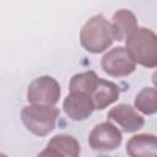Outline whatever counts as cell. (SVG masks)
I'll return each mask as SVG.
<instances>
[{"label":"cell","instance_id":"5","mask_svg":"<svg viewBox=\"0 0 157 157\" xmlns=\"http://www.w3.org/2000/svg\"><path fill=\"white\" fill-rule=\"evenodd\" d=\"M101 65L105 74L114 77L128 76L136 69V64L124 47H115L105 53L101 60Z\"/></svg>","mask_w":157,"mask_h":157},{"label":"cell","instance_id":"10","mask_svg":"<svg viewBox=\"0 0 157 157\" xmlns=\"http://www.w3.org/2000/svg\"><path fill=\"white\" fill-rule=\"evenodd\" d=\"M119 96H120L119 87L114 82L107 81L103 78H98L90 97L93 102L94 109L102 110V109L107 108L108 105L113 104L114 102H117Z\"/></svg>","mask_w":157,"mask_h":157},{"label":"cell","instance_id":"4","mask_svg":"<svg viewBox=\"0 0 157 157\" xmlns=\"http://www.w3.org/2000/svg\"><path fill=\"white\" fill-rule=\"evenodd\" d=\"M60 85L52 76L34 78L27 90V101L32 104L54 105L60 98Z\"/></svg>","mask_w":157,"mask_h":157},{"label":"cell","instance_id":"3","mask_svg":"<svg viewBox=\"0 0 157 157\" xmlns=\"http://www.w3.org/2000/svg\"><path fill=\"white\" fill-rule=\"evenodd\" d=\"M59 110L54 105L31 104L23 107L21 119L25 126L37 136L48 135L55 126Z\"/></svg>","mask_w":157,"mask_h":157},{"label":"cell","instance_id":"2","mask_svg":"<svg viewBox=\"0 0 157 157\" xmlns=\"http://www.w3.org/2000/svg\"><path fill=\"white\" fill-rule=\"evenodd\" d=\"M113 40L110 22H108L102 15L92 16L80 31L81 45L90 53L97 54L104 52L112 45Z\"/></svg>","mask_w":157,"mask_h":157},{"label":"cell","instance_id":"12","mask_svg":"<svg viewBox=\"0 0 157 157\" xmlns=\"http://www.w3.org/2000/svg\"><path fill=\"white\" fill-rule=\"evenodd\" d=\"M112 33L114 40H124L132 31L137 28V20L130 10H119L112 18Z\"/></svg>","mask_w":157,"mask_h":157},{"label":"cell","instance_id":"7","mask_svg":"<svg viewBox=\"0 0 157 157\" xmlns=\"http://www.w3.org/2000/svg\"><path fill=\"white\" fill-rule=\"evenodd\" d=\"M80 152V144L74 136L60 134L52 137L47 147L37 157H78Z\"/></svg>","mask_w":157,"mask_h":157},{"label":"cell","instance_id":"13","mask_svg":"<svg viewBox=\"0 0 157 157\" xmlns=\"http://www.w3.org/2000/svg\"><path fill=\"white\" fill-rule=\"evenodd\" d=\"M98 78L99 77L94 71L76 74L71 77V81H70V85H69L70 92H82L91 96V92L94 88Z\"/></svg>","mask_w":157,"mask_h":157},{"label":"cell","instance_id":"16","mask_svg":"<svg viewBox=\"0 0 157 157\" xmlns=\"http://www.w3.org/2000/svg\"><path fill=\"white\" fill-rule=\"evenodd\" d=\"M98 157H114V156H98Z\"/></svg>","mask_w":157,"mask_h":157},{"label":"cell","instance_id":"6","mask_svg":"<svg viewBox=\"0 0 157 157\" xmlns=\"http://www.w3.org/2000/svg\"><path fill=\"white\" fill-rule=\"evenodd\" d=\"M88 142L94 151H112L121 144V132L110 121H104L92 129Z\"/></svg>","mask_w":157,"mask_h":157},{"label":"cell","instance_id":"11","mask_svg":"<svg viewBox=\"0 0 157 157\" xmlns=\"http://www.w3.org/2000/svg\"><path fill=\"white\" fill-rule=\"evenodd\" d=\"M130 157H157V140L151 134H139L126 142Z\"/></svg>","mask_w":157,"mask_h":157},{"label":"cell","instance_id":"1","mask_svg":"<svg viewBox=\"0 0 157 157\" xmlns=\"http://www.w3.org/2000/svg\"><path fill=\"white\" fill-rule=\"evenodd\" d=\"M126 52L134 63L146 67L157 65V37L146 27H137L126 38Z\"/></svg>","mask_w":157,"mask_h":157},{"label":"cell","instance_id":"14","mask_svg":"<svg viewBox=\"0 0 157 157\" xmlns=\"http://www.w3.org/2000/svg\"><path fill=\"white\" fill-rule=\"evenodd\" d=\"M135 107L137 110L142 112L144 114L151 115L155 114L157 110V92L155 87H145L142 88L136 98H135Z\"/></svg>","mask_w":157,"mask_h":157},{"label":"cell","instance_id":"15","mask_svg":"<svg viewBox=\"0 0 157 157\" xmlns=\"http://www.w3.org/2000/svg\"><path fill=\"white\" fill-rule=\"evenodd\" d=\"M0 157H7V156H6V155H4V153H1V152H0Z\"/></svg>","mask_w":157,"mask_h":157},{"label":"cell","instance_id":"9","mask_svg":"<svg viewBox=\"0 0 157 157\" xmlns=\"http://www.w3.org/2000/svg\"><path fill=\"white\" fill-rule=\"evenodd\" d=\"M108 120H113L119 124L124 131L135 132L140 130L145 120L144 118L129 104H118L108 112Z\"/></svg>","mask_w":157,"mask_h":157},{"label":"cell","instance_id":"8","mask_svg":"<svg viewBox=\"0 0 157 157\" xmlns=\"http://www.w3.org/2000/svg\"><path fill=\"white\" fill-rule=\"evenodd\" d=\"M64 112L72 120H85L94 110L91 97L82 92H70L63 103Z\"/></svg>","mask_w":157,"mask_h":157}]
</instances>
